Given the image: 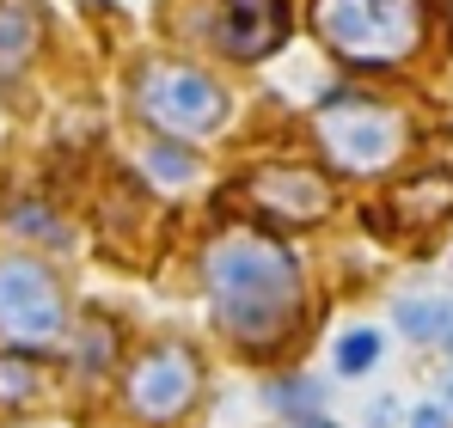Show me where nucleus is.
<instances>
[{
    "mask_svg": "<svg viewBox=\"0 0 453 428\" xmlns=\"http://www.w3.org/2000/svg\"><path fill=\"white\" fill-rule=\"evenodd\" d=\"M190 398H196V361L184 355V349H153L148 361H135V373H129V404H135V417L172 423V417L190 410Z\"/></svg>",
    "mask_w": 453,
    "mask_h": 428,
    "instance_id": "6",
    "label": "nucleus"
},
{
    "mask_svg": "<svg viewBox=\"0 0 453 428\" xmlns=\"http://www.w3.org/2000/svg\"><path fill=\"white\" fill-rule=\"evenodd\" d=\"M319 135L331 147V159L349 165V172H380V165H392L404 153V123L392 111H380V104H362V98L325 104L319 111Z\"/></svg>",
    "mask_w": 453,
    "mask_h": 428,
    "instance_id": "4",
    "label": "nucleus"
},
{
    "mask_svg": "<svg viewBox=\"0 0 453 428\" xmlns=\"http://www.w3.org/2000/svg\"><path fill=\"white\" fill-rule=\"evenodd\" d=\"M148 178H153V184H172V190H178V184H190V178H196L190 147L172 141V135H165V141H153L148 147Z\"/></svg>",
    "mask_w": 453,
    "mask_h": 428,
    "instance_id": "12",
    "label": "nucleus"
},
{
    "mask_svg": "<svg viewBox=\"0 0 453 428\" xmlns=\"http://www.w3.org/2000/svg\"><path fill=\"white\" fill-rule=\"evenodd\" d=\"M282 37H288V6H282V0H221L215 43H221L226 56L257 62V56H270Z\"/></svg>",
    "mask_w": 453,
    "mask_h": 428,
    "instance_id": "7",
    "label": "nucleus"
},
{
    "mask_svg": "<svg viewBox=\"0 0 453 428\" xmlns=\"http://www.w3.org/2000/svg\"><path fill=\"white\" fill-rule=\"evenodd\" d=\"M203 282H209V300H215V318L233 343L245 349H270L295 331V312H301V270L295 257L251 233V226H233L209 245L203 257Z\"/></svg>",
    "mask_w": 453,
    "mask_h": 428,
    "instance_id": "1",
    "label": "nucleus"
},
{
    "mask_svg": "<svg viewBox=\"0 0 453 428\" xmlns=\"http://www.w3.org/2000/svg\"><path fill=\"white\" fill-rule=\"evenodd\" d=\"M270 404H319V379H282L270 392Z\"/></svg>",
    "mask_w": 453,
    "mask_h": 428,
    "instance_id": "17",
    "label": "nucleus"
},
{
    "mask_svg": "<svg viewBox=\"0 0 453 428\" xmlns=\"http://www.w3.org/2000/svg\"><path fill=\"white\" fill-rule=\"evenodd\" d=\"M441 392H448V410H453V373H448V386H441Z\"/></svg>",
    "mask_w": 453,
    "mask_h": 428,
    "instance_id": "21",
    "label": "nucleus"
},
{
    "mask_svg": "<svg viewBox=\"0 0 453 428\" xmlns=\"http://www.w3.org/2000/svg\"><path fill=\"white\" fill-rule=\"evenodd\" d=\"M68 325L62 312V287L43 264L31 257H6L0 264V337L12 343H50Z\"/></svg>",
    "mask_w": 453,
    "mask_h": 428,
    "instance_id": "5",
    "label": "nucleus"
},
{
    "mask_svg": "<svg viewBox=\"0 0 453 428\" xmlns=\"http://www.w3.org/2000/svg\"><path fill=\"white\" fill-rule=\"evenodd\" d=\"M12 226H19V233H31V239H50V245H62V239H68V233H62L43 209H19V214H12Z\"/></svg>",
    "mask_w": 453,
    "mask_h": 428,
    "instance_id": "16",
    "label": "nucleus"
},
{
    "mask_svg": "<svg viewBox=\"0 0 453 428\" xmlns=\"http://www.w3.org/2000/svg\"><path fill=\"white\" fill-rule=\"evenodd\" d=\"M245 190H251L257 209L276 214V220H319V214H331V184L319 172H306V165H270Z\"/></svg>",
    "mask_w": 453,
    "mask_h": 428,
    "instance_id": "8",
    "label": "nucleus"
},
{
    "mask_svg": "<svg viewBox=\"0 0 453 428\" xmlns=\"http://www.w3.org/2000/svg\"><path fill=\"white\" fill-rule=\"evenodd\" d=\"M135 104L153 123V135H172V141H203L226 123V92L196 68H172V62H153L135 80Z\"/></svg>",
    "mask_w": 453,
    "mask_h": 428,
    "instance_id": "3",
    "label": "nucleus"
},
{
    "mask_svg": "<svg viewBox=\"0 0 453 428\" xmlns=\"http://www.w3.org/2000/svg\"><path fill=\"white\" fill-rule=\"evenodd\" d=\"M368 428H392V398H374L368 404Z\"/></svg>",
    "mask_w": 453,
    "mask_h": 428,
    "instance_id": "19",
    "label": "nucleus"
},
{
    "mask_svg": "<svg viewBox=\"0 0 453 428\" xmlns=\"http://www.w3.org/2000/svg\"><path fill=\"white\" fill-rule=\"evenodd\" d=\"M312 25L343 62H404L423 43V0H312Z\"/></svg>",
    "mask_w": 453,
    "mask_h": 428,
    "instance_id": "2",
    "label": "nucleus"
},
{
    "mask_svg": "<svg viewBox=\"0 0 453 428\" xmlns=\"http://www.w3.org/2000/svg\"><path fill=\"white\" fill-rule=\"evenodd\" d=\"M295 428H331V423H325L319 410H301V417H295Z\"/></svg>",
    "mask_w": 453,
    "mask_h": 428,
    "instance_id": "20",
    "label": "nucleus"
},
{
    "mask_svg": "<svg viewBox=\"0 0 453 428\" xmlns=\"http://www.w3.org/2000/svg\"><path fill=\"white\" fill-rule=\"evenodd\" d=\"M31 392H37V361L31 355H0V404L12 410V404H31Z\"/></svg>",
    "mask_w": 453,
    "mask_h": 428,
    "instance_id": "13",
    "label": "nucleus"
},
{
    "mask_svg": "<svg viewBox=\"0 0 453 428\" xmlns=\"http://www.w3.org/2000/svg\"><path fill=\"white\" fill-rule=\"evenodd\" d=\"M111 343H117V337H111V325H104V318H92V325H86V343H80V361H86V373L111 367Z\"/></svg>",
    "mask_w": 453,
    "mask_h": 428,
    "instance_id": "15",
    "label": "nucleus"
},
{
    "mask_svg": "<svg viewBox=\"0 0 453 428\" xmlns=\"http://www.w3.org/2000/svg\"><path fill=\"white\" fill-rule=\"evenodd\" d=\"M37 37H43L37 6H25V0H0V73L25 68L31 50H37Z\"/></svg>",
    "mask_w": 453,
    "mask_h": 428,
    "instance_id": "9",
    "label": "nucleus"
},
{
    "mask_svg": "<svg viewBox=\"0 0 453 428\" xmlns=\"http://www.w3.org/2000/svg\"><path fill=\"white\" fill-rule=\"evenodd\" d=\"M392 209L404 214V220H435V214H448L453 209V178H448V172H429V178L398 184Z\"/></svg>",
    "mask_w": 453,
    "mask_h": 428,
    "instance_id": "11",
    "label": "nucleus"
},
{
    "mask_svg": "<svg viewBox=\"0 0 453 428\" xmlns=\"http://www.w3.org/2000/svg\"><path fill=\"white\" fill-rule=\"evenodd\" d=\"M398 331L411 343H448L453 349V306L435 294H404L398 300Z\"/></svg>",
    "mask_w": 453,
    "mask_h": 428,
    "instance_id": "10",
    "label": "nucleus"
},
{
    "mask_svg": "<svg viewBox=\"0 0 453 428\" xmlns=\"http://www.w3.org/2000/svg\"><path fill=\"white\" fill-rule=\"evenodd\" d=\"M411 428H453V417L441 404H417V410H411Z\"/></svg>",
    "mask_w": 453,
    "mask_h": 428,
    "instance_id": "18",
    "label": "nucleus"
},
{
    "mask_svg": "<svg viewBox=\"0 0 453 428\" xmlns=\"http://www.w3.org/2000/svg\"><path fill=\"white\" fill-rule=\"evenodd\" d=\"M380 361V331H343L337 337V373H368Z\"/></svg>",
    "mask_w": 453,
    "mask_h": 428,
    "instance_id": "14",
    "label": "nucleus"
}]
</instances>
